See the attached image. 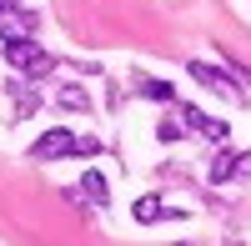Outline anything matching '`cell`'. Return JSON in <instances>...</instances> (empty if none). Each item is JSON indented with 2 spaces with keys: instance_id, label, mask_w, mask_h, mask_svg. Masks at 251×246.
<instances>
[{
  "instance_id": "6da1fadb",
  "label": "cell",
  "mask_w": 251,
  "mask_h": 246,
  "mask_svg": "<svg viewBox=\"0 0 251 246\" xmlns=\"http://www.w3.org/2000/svg\"><path fill=\"white\" fill-rule=\"evenodd\" d=\"M5 60H10L15 71H25V75H50V71H55V60L40 50L35 35H15V40H5Z\"/></svg>"
},
{
  "instance_id": "7a4b0ae2",
  "label": "cell",
  "mask_w": 251,
  "mask_h": 246,
  "mask_svg": "<svg viewBox=\"0 0 251 246\" xmlns=\"http://www.w3.org/2000/svg\"><path fill=\"white\" fill-rule=\"evenodd\" d=\"M30 156H35V161H66V156H75V136H71L66 126H55V131H46V136L30 146Z\"/></svg>"
},
{
  "instance_id": "3957f363",
  "label": "cell",
  "mask_w": 251,
  "mask_h": 246,
  "mask_svg": "<svg viewBox=\"0 0 251 246\" xmlns=\"http://www.w3.org/2000/svg\"><path fill=\"white\" fill-rule=\"evenodd\" d=\"M181 116H186V131H196V136H206V141H226V121H216V116H206L201 106H181Z\"/></svg>"
},
{
  "instance_id": "277c9868",
  "label": "cell",
  "mask_w": 251,
  "mask_h": 246,
  "mask_svg": "<svg viewBox=\"0 0 251 246\" xmlns=\"http://www.w3.org/2000/svg\"><path fill=\"white\" fill-rule=\"evenodd\" d=\"M191 75L201 80L206 91H216V96H226V100H241V86H231V80H226L216 66H206V60H191Z\"/></svg>"
},
{
  "instance_id": "5b68a950",
  "label": "cell",
  "mask_w": 251,
  "mask_h": 246,
  "mask_svg": "<svg viewBox=\"0 0 251 246\" xmlns=\"http://www.w3.org/2000/svg\"><path fill=\"white\" fill-rule=\"evenodd\" d=\"M0 35L15 40V35H35V15L30 10H15V0L5 5V15H0Z\"/></svg>"
},
{
  "instance_id": "8992f818",
  "label": "cell",
  "mask_w": 251,
  "mask_h": 246,
  "mask_svg": "<svg viewBox=\"0 0 251 246\" xmlns=\"http://www.w3.org/2000/svg\"><path fill=\"white\" fill-rule=\"evenodd\" d=\"M131 216L141 221V226H151V221H161V216H176V211H166V201H161V196H141L136 206H131Z\"/></svg>"
},
{
  "instance_id": "52a82bcc",
  "label": "cell",
  "mask_w": 251,
  "mask_h": 246,
  "mask_svg": "<svg viewBox=\"0 0 251 246\" xmlns=\"http://www.w3.org/2000/svg\"><path fill=\"white\" fill-rule=\"evenodd\" d=\"M236 156H241V151H226V146L211 156V171H206V176H211V186H221V181L236 176Z\"/></svg>"
},
{
  "instance_id": "ba28073f",
  "label": "cell",
  "mask_w": 251,
  "mask_h": 246,
  "mask_svg": "<svg viewBox=\"0 0 251 246\" xmlns=\"http://www.w3.org/2000/svg\"><path fill=\"white\" fill-rule=\"evenodd\" d=\"M80 196H86V201H96V206H106V176H100V171H86V176H80Z\"/></svg>"
},
{
  "instance_id": "9c48e42d",
  "label": "cell",
  "mask_w": 251,
  "mask_h": 246,
  "mask_svg": "<svg viewBox=\"0 0 251 246\" xmlns=\"http://www.w3.org/2000/svg\"><path fill=\"white\" fill-rule=\"evenodd\" d=\"M60 106H66V111H91L86 86H60Z\"/></svg>"
},
{
  "instance_id": "30bf717a",
  "label": "cell",
  "mask_w": 251,
  "mask_h": 246,
  "mask_svg": "<svg viewBox=\"0 0 251 246\" xmlns=\"http://www.w3.org/2000/svg\"><path fill=\"white\" fill-rule=\"evenodd\" d=\"M141 91L151 96V100H166V106H171V100H176V86H171V80H146Z\"/></svg>"
},
{
  "instance_id": "8fae6325",
  "label": "cell",
  "mask_w": 251,
  "mask_h": 246,
  "mask_svg": "<svg viewBox=\"0 0 251 246\" xmlns=\"http://www.w3.org/2000/svg\"><path fill=\"white\" fill-rule=\"evenodd\" d=\"M181 131H186V121H161V126H156L161 141H181Z\"/></svg>"
},
{
  "instance_id": "7c38bea8",
  "label": "cell",
  "mask_w": 251,
  "mask_h": 246,
  "mask_svg": "<svg viewBox=\"0 0 251 246\" xmlns=\"http://www.w3.org/2000/svg\"><path fill=\"white\" fill-rule=\"evenodd\" d=\"M96 151H100V141H96V136H75V156H80V161L96 156Z\"/></svg>"
},
{
  "instance_id": "4fadbf2b",
  "label": "cell",
  "mask_w": 251,
  "mask_h": 246,
  "mask_svg": "<svg viewBox=\"0 0 251 246\" xmlns=\"http://www.w3.org/2000/svg\"><path fill=\"white\" fill-rule=\"evenodd\" d=\"M236 176H241V181L251 176V151H241V156H236Z\"/></svg>"
},
{
  "instance_id": "5bb4252c",
  "label": "cell",
  "mask_w": 251,
  "mask_h": 246,
  "mask_svg": "<svg viewBox=\"0 0 251 246\" xmlns=\"http://www.w3.org/2000/svg\"><path fill=\"white\" fill-rule=\"evenodd\" d=\"M5 5H10V0H0V15H5Z\"/></svg>"
},
{
  "instance_id": "9a60e30c",
  "label": "cell",
  "mask_w": 251,
  "mask_h": 246,
  "mask_svg": "<svg viewBox=\"0 0 251 246\" xmlns=\"http://www.w3.org/2000/svg\"><path fill=\"white\" fill-rule=\"evenodd\" d=\"M181 246H186V241H181Z\"/></svg>"
}]
</instances>
